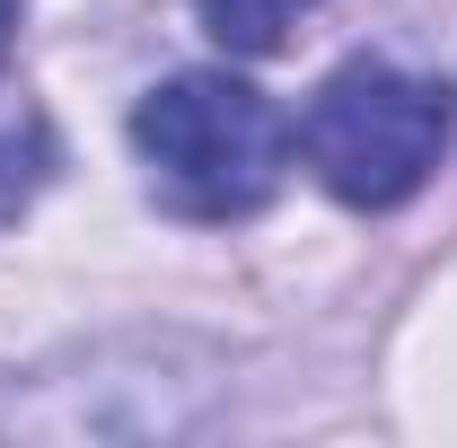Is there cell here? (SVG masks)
<instances>
[{"instance_id": "cell-2", "label": "cell", "mask_w": 457, "mask_h": 448, "mask_svg": "<svg viewBox=\"0 0 457 448\" xmlns=\"http://www.w3.org/2000/svg\"><path fill=\"white\" fill-rule=\"evenodd\" d=\"M457 132V88L449 79H422L404 62H343L335 79L308 97V123H299V150L317 185L352 203V212H396L404 194H422V176L440 168Z\"/></svg>"}, {"instance_id": "cell-1", "label": "cell", "mask_w": 457, "mask_h": 448, "mask_svg": "<svg viewBox=\"0 0 457 448\" xmlns=\"http://www.w3.org/2000/svg\"><path fill=\"white\" fill-rule=\"evenodd\" d=\"M290 114L228 79V71H185L132 106V150L150 168V194L176 220H246L282 194L290 168Z\"/></svg>"}, {"instance_id": "cell-3", "label": "cell", "mask_w": 457, "mask_h": 448, "mask_svg": "<svg viewBox=\"0 0 457 448\" xmlns=\"http://www.w3.org/2000/svg\"><path fill=\"white\" fill-rule=\"evenodd\" d=\"M299 9H317V0H194V18L220 54H273L299 27Z\"/></svg>"}, {"instance_id": "cell-4", "label": "cell", "mask_w": 457, "mask_h": 448, "mask_svg": "<svg viewBox=\"0 0 457 448\" xmlns=\"http://www.w3.org/2000/svg\"><path fill=\"white\" fill-rule=\"evenodd\" d=\"M9 27H18V0H0V62H9Z\"/></svg>"}]
</instances>
